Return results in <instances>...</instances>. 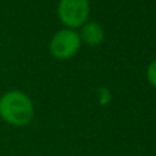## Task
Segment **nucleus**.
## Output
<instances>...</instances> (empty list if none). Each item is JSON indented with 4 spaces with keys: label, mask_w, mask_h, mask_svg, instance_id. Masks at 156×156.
<instances>
[{
    "label": "nucleus",
    "mask_w": 156,
    "mask_h": 156,
    "mask_svg": "<svg viewBox=\"0 0 156 156\" xmlns=\"http://www.w3.org/2000/svg\"><path fill=\"white\" fill-rule=\"evenodd\" d=\"M35 115L33 102L22 91L12 90L0 98V118L12 126H27Z\"/></svg>",
    "instance_id": "1"
},
{
    "label": "nucleus",
    "mask_w": 156,
    "mask_h": 156,
    "mask_svg": "<svg viewBox=\"0 0 156 156\" xmlns=\"http://www.w3.org/2000/svg\"><path fill=\"white\" fill-rule=\"evenodd\" d=\"M90 15L88 0H59L58 17L68 29H76L87 22Z\"/></svg>",
    "instance_id": "2"
},
{
    "label": "nucleus",
    "mask_w": 156,
    "mask_h": 156,
    "mask_svg": "<svg viewBox=\"0 0 156 156\" xmlns=\"http://www.w3.org/2000/svg\"><path fill=\"white\" fill-rule=\"evenodd\" d=\"M82 46L79 33L75 29H61L53 36L50 41V51L58 59H69L79 51Z\"/></svg>",
    "instance_id": "3"
},
{
    "label": "nucleus",
    "mask_w": 156,
    "mask_h": 156,
    "mask_svg": "<svg viewBox=\"0 0 156 156\" xmlns=\"http://www.w3.org/2000/svg\"><path fill=\"white\" fill-rule=\"evenodd\" d=\"M80 40L88 46H98L104 40V29L97 22H86L79 33Z\"/></svg>",
    "instance_id": "4"
},
{
    "label": "nucleus",
    "mask_w": 156,
    "mask_h": 156,
    "mask_svg": "<svg viewBox=\"0 0 156 156\" xmlns=\"http://www.w3.org/2000/svg\"><path fill=\"white\" fill-rule=\"evenodd\" d=\"M147 79L152 86L156 87V59H153L147 69Z\"/></svg>",
    "instance_id": "5"
},
{
    "label": "nucleus",
    "mask_w": 156,
    "mask_h": 156,
    "mask_svg": "<svg viewBox=\"0 0 156 156\" xmlns=\"http://www.w3.org/2000/svg\"><path fill=\"white\" fill-rule=\"evenodd\" d=\"M100 93H101V97H100V102L101 104H106L109 101V98H111V94H109V91L106 90V88H101L100 90Z\"/></svg>",
    "instance_id": "6"
}]
</instances>
